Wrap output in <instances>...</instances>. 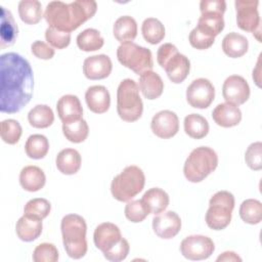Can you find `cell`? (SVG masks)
Returning a JSON list of instances; mask_svg holds the SVG:
<instances>
[{
    "mask_svg": "<svg viewBox=\"0 0 262 262\" xmlns=\"http://www.w3.org/2000/svg\"><path fill=\"white\" fill-rule=\"evenodd\" d=\"M0 111L15 114L26 106L33 95L34 75L30 62L15 52L0 56Z\"/></svg>",
    "mask_w": 262,
    "mask_h": 262,
    "instance_id": "obj_1",
    "label": "cell"
},
{
    "mask_svg": "<svg viewBox=\"0 0 262 262\" xmlns=\"http://www.w3.org/2000/svg\"><path fill=\"white\" fill-rule=\"evenodd\" d=\"M97 10L94 0H76L70 3L51 1L47 4L44 17L49 27L63 32H73L90 19Z\"/></svg>",
    "mask_w": 262,
    "mask_h": 262,
    "instance_id": "obj_2",
    "label": "cell"
},
{
    "mask_svg": "<svg viewBox=\"0 0 262 262\" xmlns=\"http://www.w3.org/2000/svg\"><path fill=\"white\" fill-rule=\"evenodd\" d=\"M63 248L69 257L73 259L83 258L88 249L85 219L78 214H68L60 222Z\"/></svg>",
    "mask_w": 262,
    "mask_h": 262,
    "instance_id": "obj_3",
    "label": "cell"
},
{
    "mask_svg": "<svg viewBox=\"0 0 262 262\" xmlns=\"http://www.w3.org/2000/svg\"><path fill=\"white\" fill-rule=\"evenodd\" d=\"M218 166V156L209 146H199L190 151L183 166L185 178L192 183L201 182Z\"/></svg>",
    "mask_w": 262,
    "mask_h": 262,
    "instance_id": "obj_4",
    "label": "cell"
},
{
    "mask_svg": "<svg viewBox=\"0 0 262 262\" xmlns=\"http://www.w3.org/2000/svg\"><path fill=\"white\" fill-rule=\"evenodd\" d=\"M117 112L125 122H135L143 112L138 84L132 79H124L117 89Z\"/></svg>",
    "mask_w": 262,
    "mask_h": 262,
    "instance_id": "obj_5",
    "label": "cell"
},
{
    "mask_svg": "<svg viewBox=\"0 0 262 262\" xmlns=\"http://www.w3.org/2000/svg\"><path fill=\"white\" fill-rule=\"evenodd\" d=\"M145 184L143 171L135 165L127 166L114 177L111 183V192L119 202H129L142 191Z\"/></svg>",
    "mask_w": 262,
    "mask_h": 262,
    "instance_id": "obj_6",
    "label": "cell"
},
{
    "mask_svg": "<svg viewBox=\"0 0 262 262\" xmlns=\"http://www.w3.org/2000/svg\"><path fill=\"white\" fill-rule=\"evenodd\" d=\"M234 196L227 190H220L214 193L209 201V209L206 213V223L213 230L226 228L234 209Z\"/></svg>",
    "mask_w": 262,
    "mask_h": 262,
    "instance_id": "obj_7",
    "label": "cell"
},
{
    "mask_svg": "<svg viewBox=\"0 0 262 262\" xmlns=\"http://www.w3.org/2000/svg\"><path fill=\"white\" fill-rule=\"evenodd\" d=\"M117 58L121 64L139 76L144 72L152 71L151 51L133 42L121 44L117 49Z\"/></svg>",
    "mask_w": 262,
    "mask_h": 262,
    "instance_id": "obj_8",
    "label": "cell"
},
{
    "mask_svg": "<svg viewBox=\"0 0 262 262\" xmlns=\"http://www.w3.org/2000/svg\"><path fill=\"white\" fill-rule=\"evenodd\" d=\"M258 4L259 1L257 0H236L234 2L237 27L243 31L253 33L257 40L261 42V21Z\"/></svg>",
    "mask_w": 262,
    "mask_h": 262,
    "instance_id": "obj_9",
    "label": "cell"
},
{
    "mask_svg": "<svg viewBox=\"0 0 262 262\" xmlns=\"http://www.w3.org/2000/svg\"><path fill=\"white\" fill-rule=\"evenodd\" d=\"M215 251V244L209 236L202 234L188 235L180 244L182 256L191 261L208 259Z\"/></svg>",
    "mask_w": 262,
    "mask_h": 262,
    "instance_id": "obj_10",
    "label": "cell"
},
{
    "mask_svg": "<svg viewBox=\"0 0 262 262\" xmlns=\"http://www.w3.org/2000/svg\"><path fill=\"white\" fill-rule=\"evenodd\" d=\"M215 98V87L206 78L193 80L186 89V100L194 108H207Z\"/></svg>",
    "mask_w": 262,
    "mask_h": 262,
    "instance_id": "obj_11",
    "label": "cell"
},
{
    "mask_svg": "<svg viewBox=\"0 0 262 262\" xmlns=\"http://www.w3.org/2000/svg\"><path fill=\"white\" fill-rule=\"evenodd\" d=\"M251 94L247 80L239 75H231L225 79L222 85V95L226 102L241 105L245 103Z\"/></svg>",
    "mask_w": 262,
    "mask_h": 262,
    "instance_id": "obj_12",
    "label": "cell"
},
{
    "mask_svg": "<svg viewBox=\"0 0 262 262\" xmlns=\"http://www.w3.org/2000/svg\"><path fill=\"white\" fill-rule=\"evenodd\" d=\"M152 133L163 139H168L175 136L179 130L178 116L169 110H164L157 113L150 122Z\"/></svg>",
    "mask_w": 262,
    "mask_h": 262,
    "instance_id": "obj_13",
    "label": "cell"
},
{
    "mask_svg": "<svg viewBox=\"0 0 262 262\" xmlns=\"http://www.w3.org/2000/svg\"><path fill=\"white\" fill-rule=\"evenodd\" d=\"M154 232L163 239H171L181 229V219L174 211H164L152 218Z\"/></svg>",
    "mask_w": 262,
    "mask_h": 262,
    "instance_id": "obj_14",
    "label": "cell"
},
{
    "mask_svg": "<svg viewBox=\"0 0 262 262\" xmlns=\"http://www.w3.org/2000/svg\"><path fill=\"white\" fill-rule=\"evenodd\" d=\"M112 70V59L105 54L89 56L83 62V74L89 80L105 79L111 75Z\"/></svg>",
    "mask_w": 262,
    "mask_h": 262,
    "instance_id": "obj_15",
    "label": "cell"
},
{
    "mask_svg": "<svg viewBox=\"0 0 262 262\" xmlns=\"http://www.w3.org/2000/svg\"><path fill=\"white\" fill-rule=\"evenodd\" d=\"M122 238L120 228L112 222H103L96 226L93 233L95 247L102 253L107 252Z\"/></svg>",
    "mask_w": 262,
    "mask_h": 262,
    "instance_id": "obj_16",
    "label": "cell"
},
{
    "mask_svg": "<svg viewBox=\"0 0 262 262\" xmlns=\"http://www.w3.org/2000/svg\"><path fill=\"white\" fill-rule=\"evenodd\" d=\"M57 115L62 124H69L83 119V107L78 96L66 94L56 103Z\"/></svg>",
    "mask_w": 262,
    "mask_h": 262,
    "instance_id": "obj_17",
    "label": "cell"
},
{
    "mask_svg": "<svg viewBox=\"0 0 262 262\" xmlns=\"http://www.w3.org/2000/svg\"><path fill=\"white\" fill-rule=\"evenodd\" d=\"M163 69L172 83L179 84L187 78L190 71V61L184 54L176 52L167 60Z\"/></svg>",
    "mask_w": 262,
    "mask_h": 262,
    "instance_id": "obj_18",
    "label": "cell"
},
{
    "mask_svg": "<svg viewBox=\"0 0 262 262\" xmlns=\"http://www.w3.org/2000/svg\"><path fill=\"white\" fill-rule=\"evenodd\" d=\"M85 101L92 113L104 114L110 108L111 95L104 86L93 85L86 90Z\"/></svg>",
    "mask_w": 262,
    "mask_h": 262,
    "instance_id": "obj_19",
    "label": "cell"
},
{
    "mask_svg": "<svg viewBox=\"0 0 262 262\" xmlns=\"http://www.w3.org/2000/svg\"><path fill=\"white\" fill-rule=\"evenodd\" d=\"M214 122L223 128H231L242 121V112L235 104L229 102L219 103L212 112Z\"/></svg>",
    "mask_w": 262,
    "mask_h": 262,
    "instance_id": "obj_20",
    "label": "cell"
},
{
    "mask_svg": "<svg viewBox=\"0 0 262 262\" xmlns=\"http://www.w3.org/2000/svg\"><path fill=\"white\" fill-rule=\"evenodd\" d=\"M43 229V223L41 219L23 215L16 222L15 232L17 237L23 242H33L37 239Z\"/></svg>",
    "mask_w": 262,
    "mask_h": 262,
    "instance_id": "obj_21",
    "label": "cell"
},
{
    "mask_svg": "<svg viewBox=\"0 0 262 262\" xmlns=\"http://www.w3.org/2000/svg\"><path fill=\"white\" fill-rule=\"evenodd\" d=\"M138 87L146 99L154 100L162 95L164 82L159 74L154 71H147L139 76Z\"/></svg>",
    "mask_w": 262,
    "mask_h": 262,
    "instance_id": "obj_22",
    "label": "cell"
},
{
    "mask_svg": "<svg viewBox=\"0 0 262 262\" xmlns=\"http://www.w3.org/2000/svg\"><path fill=\"white\" fill-rule=\"evenodd\" d=\"M45 182V173L38 166H26L19 173V183L21 187L27 191H38L44 187Z\"/></svg>",
    "mask_w": 262,
    "mask_h": 262,
    "instance_id": "obj_23",
    "label": "cell"
},
{
    "mask_svg": "<svg viewBox=\"0 0 262 262\" xmlns=\"http://www.w3.org/2000/svg\"><path fill=\"white\" fill-rule=\"evenodd\" d=\"M55 164L60 173L64 175H74L81 168L82 158L77 149L63 148L57 154Z\"/></svg>",
    "mask_w": 262,
    "mask_h": 262,
    "instance_id": "obj_24",
    "label": "cell"
},
{
    "mask_svg": "<svg viewBox=\"0 0 262 262\" xmlns=\"http://www.w3.org/2000/svg\"><path fill=\"white\" fill-rule=\"evenodd\" d=\"M113 33L121 44L132 42L137 36V23L130 15H123L116 19Z\"/></svg>",
    "mask_w": 262,
    "mask_h": 262,
    "instance_id": "obj_25",
    "label": "cell"
},
{
    "mask_svg": "<svg viewBox=\"0 0 262 262\" xmlns=\"http://www.w3.org/2000/svg\"><path fill=\"white\" fill-rule=\"evenodd\" d=\"M221 46L223 52L227 56L231 58H237L242 57L248 52L249 41L244 35L231 32L224 36Z\"/></svg>",
    "mask_w": 262,
    "mask_h": 262,
    "instance_id": "obj_26",
    "label": "cell"
},
{
    "mask_svg": "<svg viewBox=\"0 0 262 262\" xmlns=\"http://www.w3.org/2000/svg\"><path fill=\"white\" fill-rule=\"evenodd\" d=\"M142 202L147 207L149 214H160L169 206V194L160 187H151L142 195Z\"/></svg>",
    "mask_w": 262,
    "mask_h": 262,
    "instance_id": "obj_27",
    "label": "cell"
},
{
    "mask_svg": "<svg viewBox=\"0 0 262 262\" xmlns=\"http://www.w3.org/2000/svg\"><path fill=\"white\" fill-rule=\"evenodd\" d=\"M1 48L12 45L17 38V25L14 21V18L9 10L4 6H1Z\"/></svg>",
    "mask_w": 262,
    "mask_h": 262,
    "instance_id": "obj_28",
    "label": "cell"
},
{
    "mask_svg": "<svg viewBox=\"0 0 262 262\" xmlns=\"http://www.w3.org/2000/svg\"><path fill=\"white\" fill-rule=\"evenodd\" d=\"M196 28L207 35L215 38L224 29L223 14L213 11L201 13V16L198 19Z\"/></svg>",
    "mask_w": 262,
    "mask_h": 262,
    "instance_id": "obj_29",
    "label": "cell"
},
{
    "mask_svg": "<svg viewBox=\"0 0 262 262\" xmlns=\"http://www.w3.org/2000/svg\"><path fill=\"white\" fill-rule=\"evenodd\" d=\"M184 132L193 139H202L209 133L207 119L199 114H190L184 118Z\"/></svg>",
    "mask_w": 262,
    "mask_h": 262,
    "instance_id": "obj_30",
    "label": "cell"
},
{
    "mask_svg": "<svg viewBox=\"0 0 262 262\" xmlns=\"http://www.w3.org/2000/svg\"><path fill=\"white\" fill-rule=\"evenodd\" d=\"M17 10L20 19L28 25H36L44 16L42 4L38 0H21L18 2Z\"/></svg>",
    "mask_w": 262,
    "mask_h": 262,
    "instance_id": "obj_31",
    "label": "cell"
},
{
    "mask_svg": "<svg viewBox=\"0 0 262 262\" xmlns=\"http://www.w3.org/2000/svg\"><path fill=\"white\" fill-rule=\"evenodd\" d=\"M28 121L34 128H48L54 121V114L47 104H37L28 113Z\"/></svg>",
    "mask_w": 262,
    "mask_h": 262,
    "instance_id": "obj_32",
    "label": "cell"
},
{
    "mask_svg": "<svg viewBox=\"0 0 262 262\" xmlns=\"http://www.w3.org/2000/svg\"><path fill=\"white\" fill-rule=\"evenodd\" d=\"M76 42L82 51L90 52L99 50L104 44V39L98 30L89 28L78 34Z\"/></svg>",
    "mask_w": 262,
    "mask_h": 262,
    "instance_id": "obj_33",
    "label": "cell"
},
{
    "mask_svg": "<svg viewBox=\"0 0 262 262\" xmlns=\"http://www.w3.org/2000/svg\"><path fill=\"white\" fill-rule=\"evenodd\" d=\"M141 33L146 42L156 45L165 38L166 30L160 19L156 17H147L141 25Z\"/></svg>",
    "mask_w": 262,
    "mask_h": 262,
    "instance_id": "obj_34",
    "label": "cell"
},
{
    "mask_svg": "<svg viewBox=\"0 0 262 262\" xmlns=\"http://www.w3.org/2000/svg\"><path fill=\"white\" fill-rule=\"evenodd\" d=\"M49 150V141L42 134L30 135L25 144V151L30 159L41 160Z\"/></svg>",
    "mask_w": 262,
    "mask_h": 262,
    "instance_id": "obj_35",
    "label": "cell"
},
{
    "mask_svg": "<svg viewBox=\"0 0 262 262\" xmlns=\"http://www.w3.org/2000/svg\"><path fill=\"white\" fill-rule=\"evenodd\" d=\"M239 217L248 224L255 225L262 220V204L256 199L245 200L239 206Z\"/></svg>",
    "mask_w": 262,
    "mask_h": 262,
    "instance_id": "obj_36",
    "label": "cell"
},
{
    "mask_svg": "<svg viewBox=\"0 0 262 262\" xmlns=\"http://www.w3.org/2000/svg\"><path fill=\"white\" fill-rule=\"evenodd\" d=\"M62 133L69 141L81 143L88 137L89 126L84 119H81L69 124H62Z\"/></svg>",
    "mask_w": 262,
    "mask_h": 262,
    "instance_id": "obj_37",
    "label": "cell"
},
{
    "mask_svg": "<svg viewBox=\"0 0 262 262\" xmlns=\"http://www.w3.org/2000/svg\"><path fill=\"white\" fill-rule=\"evenodd\" d=\"M23 129L20 124L13 119L3 120L0 124L1 139L8 144H15L20 139Z\"/></svg>",
    "mask_w": 262,
    "mask_h": 262,
    "instance_id": "obj_38",
    "label": "cell"
},
{
    "mask_svg": "<svg viewBox=\"0 0 262 262\" xmlns=\"http://www.w3.org/2000/svg\"><path fill=\"white\" fill-rule=\"evenodd\" d=\"M51 211V205L48 200L43 198H36L30 200L24 208V215L35 217L43 220Z\"/></svg>",
    "mask_w": 262,
    "mask_h": 262,
    "instance_id": "obj_39",
    "label": "cell"
},
{
    "mask_svg": "<svg viewBox=\"0 0 262 262\" xmlns=\"http://www.w3.org/2000/svg\"><path fill=\"white\" fill-rule=\"evenodd\" d=\"M124 214L129 221L133 223H139L147 217L149 211L142 200H135L127 202V205L124 209Z\"/></svg>",
    "mask_w": 262,
    "mask_h": 262,
    "instance_id": "obj_40",
    "label": "cell"
},
{
    "mask_svg": "<svg viewBox=\"0 0 262 262\" xmlns=\"http://www.w3.org/2000/svg\"><path fill=\"white\" fill-rule=\"evenodd\" d=\"M34 262H56L59 258L57 248L51 243L38 245L32 255Z\"/></svg>",
    "mask_w": 262,
    "mask_h": 262,
    "instance_id": "obj_41",
    "label": "cell"
},
{
    "mask_svg": "<svg viewBox=\"0 0 262 262\" xmlns=\"http://www.w3.org/2000/svg\"><path fill=\"white\" fill-rule=\"evenodd\" d=\"M45 39L51 47L63 49L71 43V33L48 27L45 31Z\"/></svg>",
    "mask_w": 262,
    "mask_h": 262,
    "instance_id": "obj_42",
    "label": "cell"
},
{
    "mask_svg": "<svg viewBox=\"0 0 262 262\" xmlns=\"http://www.w3.org/2000/svg\"><path fill=\"white\" fill-rule=\"evenodd\" d=\"M245 161L248 167L254 171H259L262 169V143L261 141H256L251 143L246 152Z\"/></svg>",
    "mask_w": 262,
    "mask_h": 262,
    "instance_id": "obj_43",
    "label": "cell"
},
{
    "mask_svg": "<svg viewBox=\"0 0 262 262\" xmlns=\"http://www.w3.org/2000/svg\"><path fill=\"white\" fill-rule=\"evenodd\" d=\"M188 41L193 48L199 50H205L210 48L214 44L215 38L207 35L206 33H204L203 31H201L199 28L195 27L189 33Z\"/></svg>",
    "mask_w": 262,
    "mask_h": 262,
    "instance_id": "obj_44",
    "label": "cell"
},
{
    "mask_svg": "<svg viewBox=\"0 0 262 262\" xmlns=\"http://www.w3.org/2000/svg\"><path fill=\"white\" fill-rule=\"evenodd\" d=\"M130 251V245L128 241L124 237L121 238V241L114 246L111 250L103 253V256L106 260L112 262H120L127 258Z\"/></svg>",
    "mask_w": 262,
    "mask_h": 262,
    "instance_id": "obj_45",
    "label": "cell"
},
{
    "mask_svg": "<svg viewBox=\"0 0 262 262\" xmlns=\"http://www.w3.org/2000/svg\"><path fill=\"white\" fill-rule=\"evenodd\" d=\"M31 51L36 57L40 59H45V60L51 59L55 54L53 47H51L49 44L40 40H36L35 42L32 43Z\"/></svg>",
    "mask_w": 262,
    "mask_h": 262,
    "instance_id": "obj_46",
    "label": "cell"
},
{
    "mask_svg": "<svg viewBox=\"0 0 262 262\" xmlns=\"http://www.w3.org/2000/svg\"><path fill=\"white\" fill-rule=\"evenodd\" d=\"M201 13L204 12H219L224 14L226 10V2L224 0H202L200 2Z\"/></svg>",
    "mask_w": 262,
    "mask_h": 262,
    "instance_id": "obj_47",
    "label": "cell"
},
{
    "mask_svg": "<svg viewBox=\"0 0 262 262\" xmlns=\"http://www.w3.org/2000/svg\"><path fill=\"white\" fill-rule=\"evenodd\" d=\"M178 52L177 47L172 43H165L161 45L157 51V61L163 68L167 60Z\"/></svg>",
    "mask_w": 262,
    "mask_h": 262,
    "instance_id": "obj_48",
    "label": "cell"
},
{
    "mask_svg": "<svg viewBox=\"0 0 262 262\" xmlns=\"http://www.w3.org/2000/svg\"><path fill=\"white\" fill-rule=\"evenodd\" d=\"M216 261H242V258L235 253V252H232V251H226V252H223L221 255H219L216 259Z\"/></svg>",
    "mask_w": 262,
    "mask_h": 262,
    "instance_id": "obj_49",
    "label": "cell"
},
{
    "mask_svg": "<svg viewBox=\"0 0 262 262\" xmlns=\"http://www.w3.org/2000/svg\"><path fill=\"white\" fill-rule=\"evenodd\" d=\"M260 63H261V54L259 55L258 57V60H257V64H256V68L253 70V80L255 81L256 85L258 87H261V78H260Z\"/></svg>",
    "mask_w": 262,
    "mask_h": 262,
    "instance_id": "obj_50",
    "label": "cell"
}]
</instances>
